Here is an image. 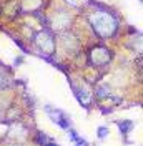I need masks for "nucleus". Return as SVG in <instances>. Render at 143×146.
Listing matches in <instances>:
<instances>
[{"instance_id": "nucleus-1", "label": "nucleus", "mask_w": 143, "mask_h": 146, "mask_svg": "<svg viewBox=\"0 0 143 146\" xmlns=\"http://www.w3.org/2000/svg\"><path fill=\"white\" fill-rule=\"evenodd\" d=\"M50 116H52V119H53V121H57V123L63 128V129H67V128H68V119L63 116L62 111H52V113H50Z\"/></svg>"}, {"instance_id": "nucleus-2", "label": "nucleus", "mask_w": 143, "mask_h": 146, "mask_svg": "<svg viewBox=\"0 0 143 146\" xmlns=\"http://www.w3.org/2000/svg\"><path fill=\"white\" fill-rule=\"evenodd\" d=\"M70 135H72V138H73V141L77 143V146H88V145H87V141H83V139L75 133V131H70Z\"/></svg>"}, {"instance_id": "nucleus-3", "label": "nucleus", "mask_w": 143, "mask_h": 146, "mask_svg": "<svg viewBox=\"0 0 143 146\" xmlns=\"http://www.w3.org/2000/svg\"><path fill=\"white\" fill-rule=\"evenodd\" d=\"M120 129H122V131H130V129H132V121H122V123H120Z\"/></svg>"}, {"instance_id": "nucleus-4", "label": "nucleus", "mask_w": 143, "mask_h": 146, "mask_svg": "<svg viewBox=\"0 0 143 146\" xmlns=\"http://www.w3.org/2000/svg\"><path fill=\"white\" fill-rule=\"evenodd\" d=\"M107 133H108L107 128H100V129H98V136L100 138H105V136H107Z\"/></svg>"}, {"instance_id": "nucleus-5", "label": "nucleus", "mask_w": 143, "mask_h": 146, "mask_svg": "<svg viewBox=\"0 0 143 146\" xmlns=\"http://www.w3.org/2000/svg\"><path fill=\"white\" fill-rule=\"evenodd\" d=\"M38 143H42V145H45V143H47V136H42V135H40V136H38Z\"/></svg>"}, {"instance_id": "nucleus-6", "label": "nucleus", "mask_w": 143, "mask_h": 146, "mask_svg": "<svg viewBox=\"0 0 143 146\" xmlns=\"http://www.w3.org/2000/svg\"><path fill=\"white\" fill-rule=\"evenodd\" d=\"M43 146H57V145H53V143H45Z\"/></svg>"}]
</instances>
